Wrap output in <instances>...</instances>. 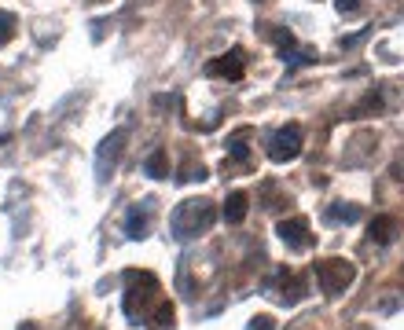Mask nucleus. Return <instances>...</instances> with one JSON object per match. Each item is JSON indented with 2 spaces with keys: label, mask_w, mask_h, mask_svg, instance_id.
I'll list each match as a JSON object with an SVG mask.
<instances>
[{
  "label": "nucleus",
  "mask_w": 404,
  "mask_h": 330,
  "mask_svg": "<svg viewBox=\"0 0 404 330\" xmlns=\"http://www.w3.org/2000/svg\"><path fill=\"white\" fill-rule=\"evenodd\" d=\"M125 279H129V290H125V304L121 308H125V316H129V323L140 326L143 316H147V308L158 301V279L151 272H129Z\"/></svg>",
  "instance_id": "f03ea898"
},
{
  "label": "nucleus",
  "mask_w": 404,
  "mask_h": 330,
  "mask_svg": "<svg viewBox=\"0 0 404 330\" xmlns=\"http://www.w3.org/2000/svg\"><path fill=\"white\" fill-rule=\"evenodd\" d=\"M280 238L287 242V246L294 250V253H305V250H312V235H309V220L305 216H290V220H280Z\"/></svg>",
  "instance_id": "6e6552de"
},
{
  "label": "nucleus",
  "mask_w": 404,
  "mask_h": 330,
  "mask_svg": "<svg viewBox=\"0 0 404 330\" xmlns=\"http://www.w3.org/2000/svg\"><path fill=\"white\" fill-rule=\"evenodd\" d=\"M143 172L155 176V180H165V176H169V172H165V147H155V150H151V158L143 162Z\"/></svg>",
  "instance_id": "ddd939ff"
},
{
  "label": "nucleus",
  "mask_w": 404,
  "mask_h": 330,
  "mask_svg": "<svg viewBox=\"0 0 404 330\" xmlns=\"http://www.w3.org/2000/svg\"><path fill=\"white\" fill-rule=\"evenodd\" d=\"M246 140H250V128H239L236 136L228 140V150H231V162H246Z\"/></svg>",
  "instance_id": "4468645a"
},
{
  "label": "nucleus",
  "mask_w": 404,
  "mask_h": 330,
  "mask_svg": "<svg viewBox=\"0 0 404 330\" xmlns=\"http://www.w3.org/2000/svg\"><path fill=\"white\" fill-rule=\"evenodd\" d=\"M246 330H275V323H272V316H258V319H250Z\"/></svg>",
  "instance_id": "6ab92c4d"
},
{
  "label": "nucleus",
  "mask_w": 404,
  "mask_h": 330,
  "mask_svg": "<svg viewBox=\"0 0 404 330\" xmlns=\"http://www.w3.org/2000/svg\"><path fill=\"white\" fill-rule=\"evenodd\" d=\"M0 143H8V132H0Z\"/></svg>",
  "instance_id": "aec40b11"
},
{
  "label": "nucleus",
  "mask_w": 404,
  "mask_h": 330,
  "mask_svg": "<svg viewBox=\"0 0 404 330\" xmlns=\"http://www.w3.org/2000/svg\"><path fill=\"white\" fill-rule=\"evenodd\" d=\"M302 143H305L302 125H283L268 136V158L272 162H294L297 154H302Z\"/></svg>",
  "instance_id": "20e7f679"
},
{
  "label": "nucleus",
  "mask_w": 404,
  "mask_h": 330,
  "mask_svg": "<svg viewBox=\"0 0 404 330\" xmlns=\"http://www.w3.org/2000/svg\"><path fill=\"white\" fill-rule=\"evenodd\" d=\"M246 74V52L243 48H231L217 59L206 62V77H221V81H239Z\"/></svg>",
  "instance_id": "423d86ee"
},
{
  "label": "nucleus",
  "mask_w": 404,
  "mask_h": 330,
  "mask_svg": "<svg viewBox=\"0 0 404 330\" xmlns=\"http://www.w3.org/2000/svg\"><path fill=\"white\" fill-rule=\"evenodd\" d=\"M327 220H334V224H356V220H360V206H353V202H334V206L327 209Z\"/></svg>",
  "instance_id": "9b49d317"
},
{
  "label": "nucleus",
  "mask_w": 404,
  "mask_h": 330,
  "mask_svg": "<svg viewBox=\"0 0 404 330\" xmlns=\"http://www.w3.org/2000/svg\"><path fill=\"white\" fill-rule=\"evenodd\" d=\"M334 8L342 11V15H356L360 11V0H334Z\"/></svg>",
  "instance_id": "a211bd4d"
},
{
  "label": "nucleus",
  "mask_w": 404,
  "mask_h": 330,
  "mask_svg": "<svg viewBox=\"0 0 404 330\" xmlns=\"http://www.w3.org/2000/svg\"><path fill=\"white\" fill-rule=\"evenodd\" d=\"M125 235H129V238H143L147 235V213H143V206H133L129 213H125Z\"/></svg>",
  "instance_id": "9d476101"
},
{
  "label": "nucleus",
  "mask_w": 404,
  "mask_h": 330,
  "mask_svg": "<svg viewBox=\"0 0 404 330\" xmlns=\"http://www.w3.org/2000/svg\"><path fill=\"white\" fill-rule=\"evenodd\" d=\"M214 220H217L214 202H206V198H184V202L169 213V231H173V238L187 242V238L214 228Z\"/></svg>",
  "instance_id": "f257e3e1"
},
{
  "label": "nucleus",
  "mask_w": 404,
  "mask_h": 330,
  "mask_svg": "<svg viewBox=\"0 0 404 330\" xmlns=\"http://www.w3.org/2000/svg\"><path fill=\"white\" fill-rule=\"evenodd\" d=\"M173 323H177L173 304H169V301H158V308H155V326H158V330H169Z\"/></svg>",
  "instance_id": "2eb2a0df"
},
{
  "label": "nucleus",
  "mask_w": 404,
  "mask_h": 330,
  "mask_svg": "<svg viewBox=\"0 0 404 330\" xmlns=\"http://www.w3.org/2000/svg\"><path fill=\"white\" fill-rule=\"evenodd\" d=\"M125 140H129V132L118 128V132H111V136L99 143V150H96V176L99 180H111V172H114L121 150H125Z\"/></svg>",
  "instance_id": "39448f33"
},
{
  "label": "nucleus",
  "mask_w": 404,
  "mask_h": 330,
  "mask_svg": "<svg viewBox=\"0 0 404 330\" xmlns=\"http://www.w3.org/2000/svg\"><path fill=\"white\" fill-rule=\"evenodd\" d=\"M15 26H18L15 15H11V11H0V48H4V44L15 37Z\"/></svg>",
  "instance_id": "dca6fc26"
},
{
  "label": "nucleus",
  "mask_w": 404,
  "mask_h": 330,
  "mask_svg": "<svg viewBox=\"0 0 404 330\" xmlns=\"http://www.w3.org/2000/svg\"><path fill=\"white\" fill-rule=\"evenodd\" d=\"M371 242H382V246H386V242L393 238V231H397V224H393V216H378V220H371Z\"/></svg>",
  "instance_id": "f8f14e48"
},
{
  "label": "nucleus",
  "mask_w": 404,
  "mask_h": 330,
  "mask_svg": "<svg viewBox=\"0 0 404 330\" xmlns=\"http://www.w3.org/2000/svg\"><path fill=\"white\" fill-rule=\"evenodd\" d=\"M243 216H246V194L231 191L224 198V220H228V224H243Z\"/></svg>",
  "instance_id": "1a4fd4ad"
},
{
  "label": "nucleus",
  "mask_w": 404,
  "mask_h": 330,
  "mask_svg": "<svg viewBox=\"0 0 404 330\" xmlns=\"http://www.w3.org/2000/svg\"><path fill=\"white\" fill-rule=\"evenodd\" d=\"M353 279H356V268L349 260H342V257H331V260L316 264V282H320L324 294H342Z\"/></svg>",
  "instance_id": "7ed1b4c3"
},
{
  "label": "nucleus",
  "mask_w": 404,
  "mask_h": 330,
  "mask_svg": "<svg viewBox=\"0 0 404 330\" xmlns=\"http://www.w3.org/2000/svg\"><path fill=\"white\" fill-rule=\"evenodd\" d=\"M287 279V275H283ZM287 304H294V301H302V279H297V275H290L287 282H283V294H280Z\"/></svg>",
  "instance_id": "f3484780"
},
{
  "label": "nucleus",
  "mask_w": 404,
  "mask_h": 330,
  "mask_svg": "<svg viewBox=\"0 0 404 330\" xmlns=\"http://www.w3.org/2000/svg\"><path fill=\"white\" fill-rule=\"evenodd\" d=\"M275 33V44H280V55H283V62L290 66V70H294V66H309V62H316V52L312 48H302V44H297L294 40V33H287V30H280V26H272Z\"/></svg>",
  "instance_id": "0eeeda50"
}]
</instances>
